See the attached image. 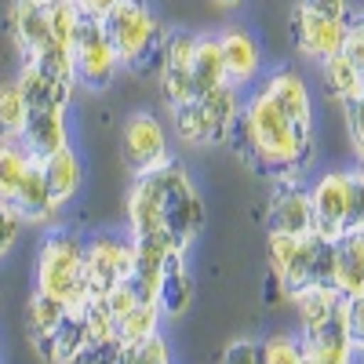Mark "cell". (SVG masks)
Wrapping results in <instances>:
<instances>
[{
  "label": "cell",
  "mask_w": 364,
  "mask_h": 364,
  "mask_svg": "<svg viewBox=\"0 0 364 364\" xmlns=\"http://www.w3.org/2000/svg\"><path fill=\"white\" fill-rule=\"evenodd\" d=\"M226 142L252 171L277 178L281 186H299V175L314 164V132L295 128L266 91L240 109Z\"/></svg>",
  "instance_id": "1"
},
{
  "label": "cell",
  "mask_w": 364,
  "mask_h": 364,
  "mask_svg": "<svg viewBox=\"0 0 364 364\" xmlns=\"http://www.w3.org/2000/svg\"><path fill=\"white\" fill-rule=\"evenodd\" d=\"M149 178V186L157 193V204H161V223L171 237V245L178 252H186L193 240L200 237L204 230V219H208V208L197 193V186L190 182L186 168L175 164V161H164L157 168L142 171Z\"/></svg>",
  "instance_id": "2"
},
{
  "label": "cell",
  "mask_w": 364,
  "mask_h": 364,
  "mask_svg": "<svg viewBox=\"0 0 364 364\" xmlns=\"http://www.w3.org/2000/svg\"><path fill=\"white\" fill-rule=\"evenodd\" d=\"M37 291L63 299L66 306H84L91 299L84 281V245L73 233L55 230L44 240L41 262H37Z\"/></svg>",
  "instance_id": "3"
},
{
  "label": "cell",
  "mask_w": 364,
  "mask_h": 364,
  "mask_svg": "<svg viewBox=\"0 0 364 364\" xmlns=\"http://www.w3.org/2000/svg\"><path fill=\"white\" fill-rule=\"evenodd\" d=\"M70 58H73V84L87 87V91H102L113 84L117 70H120V58L102 29V18L95 15H84L77 22V33L70 44Z\"/></svg>",
  "instance_id": "4"
},
{
  "label": "cell",
  "mask_w": 364,
  "mask_h": 364,
  "mask_svg": "<svg viewBox=\"0 0 364 364\" xmlns=\"http://www.w3.org/2000/svg\"><path fill=\"white\" fill-rule=\"evenodd\" d=\"M102 29L120 58V66H132L139 51L149 44V37L161 29V18L146 0H117V4L102 15Z\"/></svg>",
  "instance_id": "5"
},
{
  "label": "cell",
  "mask_w": 364,
  "mask_h": 364,
  "mask_svg": "<svg viewBox=\"0 0 364 364\" xmlns=\"http://www.w3.org/2000/svg\"><path fill=\"white\" fill-rule=\"evenodd\" d=\"M331 273H336V240H321L317 233H310L299 237L291 259L277 269V277L284 284V295L291 299L302 288H336Z\"/></svg>",
  "instance_id": "6"
},
{
  "label": "cell",
  "mask_w": 364,
  "mask_h": 364,
  "mask_svg": "<svg viewBox=\"0 0 364 364\" xmlns=\"http://www.w3.org/2000/svg\"><path fill=\"white\" fill-rule=\"evenodd\" d=\"M132 273V240L117 237H91L84 245V281L87 295H109L117 284H124Z\"/></svg>",
  "instance_id": "7"
},
{
  "label": "cell",
  "mask_w": 364,
  "mask_h": 364,
  "mask_svg": "<svg viewBox=\"0 0 364 364\" xmlns=\"http://www.w3.org/2000/svg\"><path fill=\"white\" fill-rule=\"evenodd\" d=\"M310 211H314V233L321 240H339L346 233V193H350V175L346 171H328L314 182Z\"/></svg>",
  "instance_id": "8"
},
{
  "label": "cell",
  "mask_w": 364,
  "mask_h": 364,
  "mask_svg": "<svg viewBox=\"0 0 364 364\" xmlns=\"http://www.w3.org/2000/svg\"><path fill=\"white\" fill-rule=\"evenodd\" d=\"M124 161L135 175L168 161V135L154 113H132L124 120Z\"/></svg>",
  "instance_id": "9"
},
{
  "label": "cell",
  "mask_w": 364,
  "mask_h": 364,
  "mask_svg": "<svg viewBox=\"0 0 364 364\" xmlns=\"http://www.w3.org/2000/svg\"><path fill=\"white\" fill-rule=\"evenodd\" d=\"M343 37H346V18H321L295 8L291 15V41L295 48L314 58V63H324V58L339 55L343 51Z\"/></svg>",
  "instance_id": "10"
},
{
  "label": "cell",
  "mask_w": 364,
  "mask_h": 364,
  "mask_svg": "<svg viewBox=\"0 0 364 364\" xmlns=\"http://www.w3.org/2000/svg\"><path fill=\"white\" fill-rule=\"evenodd\" d=\"M193 44H197V37L190 33V29H171V37H168V55H164V70H161V87H164L168 106L193 102V91H190Z\"/></svg>",
  "instance_id": "11"
},
{
  "label": "cell",
  "mask_w": 364,
  "mask_h": 364,
  "mask_svg": "<svg viewBox=\"0 0 364 364\" xmlns=\"http://www.w3.org/2000/svg\"><path fill=\"white\" fill-rule=\"evenodd\" d=\"M15 142L33 161H48L63 146H70L66 142V109H29Z\"/></svg>",
  "instance_id": "12"
},
{
  "label": "cell",
  "mask_w": 364,
  "mask_h": 364,
  "mask_svg": "<svg viewBox=\"0 0 364 364\" xmlns=\"http://www.w3.org/2000/svg\"><path fill=\"white\" fill-rule=\"evenodd\" d=\"M8 29H11V41L22 55V63L37 58L51 41V29H48V8L33 4V0H11L8 8Z\"/></svg>",
  "instance_id": "13"
},
{
  "label": "cell",
  "mask_w": 364,
  "mask_h": 364,
  "mask_svg": "<svg viewBox=\"0 0 364 364\" xmlns=\"http://www.w3.org/2000/svg\"><path fill=\"white\" fill-rule=\"evenodd\" d=\"M197 106V117H200V132H204V142H226L233 120L240 117V95H237V84H219L211 87L208 95L193 99Z\"/></svg>",
  "instance_id": "14"
},
{
  "label": "cell",
  "mask_w": 364,
  "mask_h": 364,
  "mask_svg": "<svg viewBox=\"0 0 364 364\" xmlns=\"http://www.w3.org/2000/svg\"><path fill=\"white\" fill-rule=\"evenodd\" d=\"M266 226L269 233H284V237H310L314 233V211H310V193L299 186H281L269 200L266 211Z\"/></svg>",
  "instance_id": "15"
},
{
  "label": "cell",
  "mask_w": 364,
  "mask_h": 364,
  "mask_svg": "<svg viewBox=\"0 0 364 364\" xmlns=\"http://www.w3.org/2000/svg\"><path fill=\"white\" fill-rule=\"evenodd\" d=\"M219 51H223V66H226V80L230 84H248L259 77L262 70V51L255 44V37L248 29H223L219 33Z\"/></svg>",
  "instance_id": "16"
},
{
  "label": "cell",
  "mask_w": 364,
  "mask_h": 364,
  "mask_svg": "<svg viewBox=\"0 0 364 364\" xmlns=\"http://www.w3.org/2000/svg\"><path fill=\"white\" fill-rule=\"evenodd\" d=\"M266 95L277 102V109L291 120L295 128L302 132H314V109H310V91H306V80L291 70H281L266 80Z\"/></svg>",
  "instance_id": "17"
},
{
  "label": "cell",
  "mask_w": 364,
  "mask_h": 364,
  "mask_svg": "<svg viewBox=\"0 0 364 364\" xmlns=\"http://www.w3.org/2000/svg\"><path fill=\"white\" fill-rule=\"evenodd\" d=\"M18 91L29 109H66L70 106V95H73V80H58V77H48L44 70H37L33 63H22V73L15 77Z\"/></svg>",
  "instance_id": "18"
},
{
  "label": "cell",
  "mask_w": 364,
  "mask_h": 364,
  "mask_svg": "<svg viewBox=\"0 0 364 364\" xmlns=\"http://www.w3.org/2000/svg\"><path fill=\"white\" fill-rule=\"evenodd\" d=\"M190 302H193V281L186 273V252H171L157 281V310L168 317H178L190 310Z\"/></svg>",
  "instance_id": "19"
},
{
  "label": "cell",
  "mask_w": 364,
  "mask_h": 364,
  "mask_svg": "<svg viewBox=\"0 0 364 364\" xmlns=\"http://www.w3.org/2000/svg\"><path fill=\"white\" fill-rule=\"evenodd\" d=\"M87 343H91V336H87L84 310H80V306H70V310H66V317L58 321V328L51 331V336H48L44 343H37V350L44 353V360H48V364H70V360H73Z\"/></svg>",
  "instance_id": "20"
},
{
  "label": "cell",
  "mask_w": 364,
  "mask_h": 364,
  "mask_svg": "<svg viewBox=\"0 0 364 364\" xmlns=\"http://www.w3.org/2000/svg\"><path fill=\"white\" fill-rule=\"evenodd\" d=\"M331 284L343 299L364 295V233H343L336 240V273Z\"/></svg>",
  "instance_id": "21"
},
{
  "label": "cell",
  "mask_w": 364,
  "mask_h": 364,
  "mask_svg": "<svg viewBox=\"0 0 364 364\" xmlns=\"http://www.w3.org/2000/svg\"><path fill=\"white\" fill-rule=\"evenodd\" d=\"M8 204L22 215V223H51V219L58 215V204H55V197H51V190H48V182H44L41 161H33V168L26 171L22 186L15 190V197H11Z\"/></svg>",
  "instance_id": "22"
},
{
  "label": "cell",
  "mask_w": 364,
  "mask_h": 364,
  "mask_svg": "<svg viewBox=\"0 0 364 364\" xmlns=\"http://www.w3.org/2000/svg\"><path fill=\"white\" fill-rule=\"evenodd\" d=\"M41 171H44V182L55 197V204L63 208L66 200L77 197L80 182H84V168H80V157L73 154L70 146H63L58 154H51L48 161H41Z\"/></svg>",
  "instance_id": "23"
},
{
  "label": "cell",
  "mask_w": 364,
  "mask_h": 364,
  "mask_svg": "<svg viewBox=\"0 0 364 364\" xmlns=\"http://www.w3.org/2000/svg\"><path fill=\"white\" fill-rule=\"evenodd\" d=\"M219 84H226V66H223L219 37H197L193 63H190V91H193V99L208 95V91L219 87Z\"/></svg>",
  "instance_id": "24"
},
{
  "label": "cell",
  "mask_w": 364,
  "mask_h": 364,
  "mask_svg": "<svg viewBox=\"0 0 364 364\" xmlns=\"http://www.w3.org/2000/svg\"><path fill=\"white\" fill-rule=\"evenodd\" d=\"M321 70H324V84H328V91H331V95H336L339 102L360 99V91H364V73L350 63L343 51H339V55H331V58H324Z\"/></svg>",
  "instance_id": "25"
},
{
  "label": "cell",
  "mask_w": 364,
  "mask_h": 364,
  "mask_svg": "<svg viewBox=\"0 0 364 364\" xmlns=\"http://www.w3.org/2000/svg\"><path fill=\"white\" fill-rule=\"evenodd\" d=\"M157 324H161L157 302H135L128 314L117 317V343H120V346L142 343V339H149V336H157Z\"/></svg>",
  "instance_id": "26"
},
{
  "label": "cell",
  "mask_w": 364,
  "mask_h": 364,
  "mask_svg": "<svg viewBox=\"0 0 364 364\" xmlns=\"http://www.w3.org/2000/svg\"><path fill=\"white\" fill-rule=\"evenodd\" d=\"M29 168H33V157H29L15 139L0 142V200L15 197V190L22 186V178H26Z\"/></svg>",
  "instance_id": "27"
},
{
  "label": "cell",
  "mask_w": 364,
  "mask_h": 364,
  "mask_svg": "<svg viewBox=\"0 0 364 364\" xmlns=\"http://www.w3.org/2000/svg\"><path fill=\"white\" fill-rule=\"evenodd\" d=\"M66 310H70L66 302L48 295V291H37L33 299H29V336H33V343H44L58 328V321L66 317Z\"/></svg>",
  "instance_id": "28"
},
{
  "label": "cell",
  "mask_w": 364,
  "mask_h": 364,
  "mask_svg": "<svg viewBox=\"0 0 364 364\" xmlns=\"http://www.w3.org/2000/svg\"><path fill=\"white\" fill-rule=\"evenodd\" d=\"M26 113H29V106L22 99L18 84L15 80L0 84V135H4V139H18V132L26 124Z\"/></svg>",
  "instance_id": "29"
},
{
  "label": "cell",
  "mask_w": 364,
  "mask_h": 364,
  "mask_svg": "<svg viewBox=\"0 0 364 364\" xmlns=\"http://www.w3.org/2000/svg\"><path fill=\"white\" fill-rule=\"evenodd\" d=\"M80 310H84V321H87L91 343H109V339H117V317H113V310L106 306L102 295H91Z\"/></svg>",
  "instance_id": "30"
},
{
  "label": "cell",
  "mask_w": 364,
  "mask_h": 364,
  "mask_svg": "<svg viewBox=\"0 0 364 364\" xmlns=\"http://www.w3.org/2000/svg\"><path fill=\"white\" fill-rule=\"evenodd\" d=\"M168 37H171V26L161 22V29H157L154 37H149V44L139 51V58L132 63V70H135L139 77H161V70H164V55H168Z\"/></svg>",
  "instance_id": "31"
},
{
  "label": "cell",
  "mask_w": 364,
  "mask_h": 364,
  "mask_svg": "<svg viewBox=\"0 0 364 364\" xmlns=\"http://www.w3.org/2000/svg\"><path fill=\"white\" fill-rule=\"evenodd\" d=\"M259 353H262V364H302V339L277 331V336H269L259 346Z\"/></svg>",
  "instance_id": "32"
},
{
  "label": "cell",
  "mask_w": 364,
  "mask_h": 364,
  "mask_svg": "<svg viewBox=\"0 0 364 364\" xmlns=\"http://www.w3.org/2000/svg\"><path fill=\"white\" fill-rule=\"evenodd\" d=\"M343 55L364 73V8L346 11V37H343Z\"/></svg>",
  "instance_id": "33"
},
{
  "label": "cell",
  "mask_w": 364,
  "mask_h": 364,
  "mask_svg": "<svg viewBox=\"0 0 364 364\" xmlns=\"http://www.w3.org/2000/svg\"><path fill=\"white\" fill-rule=\"evenodd\" d=\"M350 175V193H346V233H364V171L353 168Z\"/></svg>",
  "instance_id": "34"
},
{
  "label": "cell",
  "mask_w": 364,
  "mask_h": 364,
  "mask_svg": "<svg viewBox=\"0 0 364 364\" xmlns=\"http://www.w3.org/2000/svg\"><path fill=\"white\" fill-rule=\"evenodd\" d=\"M124 364H171L168 343L161 336H149L142 343H132V346H124Z\"/></svg>",
  "instance_id": "35"
},
{
  "label": "cell",
  "mask_w": 364,
  "mask_h": 364,
  "mask_svg": "<svg viewBox=\"0 0 364 364\" xmlns=\"http://www.w3.org/2000/svg\"><path fill=\"white\" fill-rule=\"evenodd\" d=\"M70 364H124V346L117 339L109 343H87Z\"/></svg>",
  "instance_id": "36"
},
{
  "label": "cell",
  "mask_w": 364,
  "mask_h": 364,
  "mask_svg": "<svg viewBox=\"0 0 364 364\" xmlns=\"http://www.w3.org/2000/svg\"><path fill=\"white\" fill-rule=\"evenodd\" d=\"M18 233H22V215H18L8 200H0V259L15 248Z\"/></svg>",
  "instance_id": "37"
},
{
  "label": "cell",
  "mask_w": 364,
  "mask_h": 364,
  "mask_svg": "<svg viewBox=\"0 0 364 364\" xmlns=\"http://www.w3.org/2000/svg\"><path fill=\"white\" fill-rule=\"evenodd\" d=\"M223 364H262L259 343H255V339H237V343H230L226 353H223Z\"/></svg>",
  "instance_id": "38"
},
{
  "label": "cell",
  "mask_w": 364,
  "mask_h": 364,
  "mask_svg": "<svg viewBox=\"0 0 364 364\" xmlns=\"http://www.w3.org/2000/svg\"><path fill=\"white\" fill-rule=\"evenodd\" d=\"M295 245H299V237H284V233H269V269L277 273L288 259H291V252H295Z\"/></svg>",
  "instance_id": "39"
},
{
  "label": "cell",
  "mask_w": 364,
  "mask_h": 364,
  "mask_svg": "<svg viewBox=\"0 0 364 364\" xmlns=\"http://www.w3.org/2000/svg\"><path fill=\"white\" fill-rule=\"evenodd\" d=\"M299 8L310 15H321V18H346L350 0H299Z\"/></svg>",
  "instance_id": "40"
},
{
  "label": "cell",
  "mask_w": 364,
  "mask_h": 364,
  "mask_svg": "<svg viewBox=\"0 0 364 364\" xmlns=\"http://www.w3.org/2000/svg\"><path fill=\"white\" fill-rule=\"evenodd\" d=\"M73 4L84 11V15H95V18H102L113 4H117V0H73Z\"/></svg>",
  "instance_id": "41"
},
{
  "label": "cell",
  "mask_w": 364,
  "mask_h": 364,
  "mask_svg": "<svg viewBox=\"0 0 364 364\" xmlns=\"http://www.w3.org/2000/svg\"><path fill=\"white\" fill-rule=\"evenodd\" d=\"M353 146H357V161H360V171H364V132L353 135Z\"/></svg>",
  "instance_id": "42"
},
{
  "label": "cell",
  "mask_w": 364,
  "mask_h": 364,
  "mask_svg": "<svg viewBox=\"0 0 364 364\" xmlns=\"http://www.w3.org/2000/svg\"><path fill=\"white\" fill-rule=\"evenodd\" d=\"M215 4H219V8H237L240 0H215Z\"/></svg>",
  "instance_id": "43"
},
{
  "label": "cell",
  "mask_w": 364,
  "mask_h": 364,
  "mask_svg": "<svg viewBox=\"0 0 364 364\" xmlns=\"http://www.w3.org/2000/svg\"><path fill=\"white\" fill-rule=\"evenodd\" d=\"M33 4H41V8H48V4H55V0H33Z\"/></svg>",
  "instance_id": "44"
},
{
  "label": "cell",
  "mask_w": 364,
  "mask_h": 364,
  "mask_svg": "<svg viewBox=\"0 0 364 364\" xmlns=\"http://www.w3.org/2000/svg\"><path fill=\"white\" fill-rule=\"evenodd\" d=\"M302 364H317V360H314V357H306V353H302Z\"/></svg>",
  "instance_id": "45"
},
{
  "label": "cell",
  "mask_w": 364,
  "mask_h": 364,
  "mask_svg": "<svg viewBox=\"0 0 364 364\" xmlns=\"http://www.w3.org/2000/svg\"><path fill=\"white\" fill-rule=\"evenodd\" d=\"M360 99H364V91H360Z\"/></svg>",
  "instance_id": "46"
}]
</instances>
